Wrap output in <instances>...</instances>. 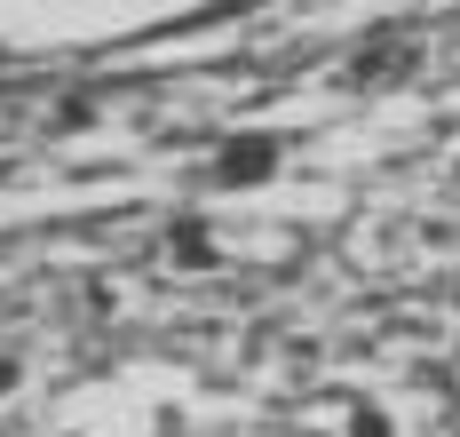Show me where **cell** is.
I'll list each match as a JSON object with an SVG mask.
<instances>
[{
	"label": "cell",
	"instance_id": "1",
	"mask_svg": "<svg viewBox=\"0 0 460 437\" xmlns=\"http://www.w3.org/2000/svg\"><path fill=\"white\" fill-rule=\"evenodd\" d=\"M215 167H223V183H262V175L278 167V144H270V136H238Z\"/></svg>",
	"mask_w": 460,
	"mask_h": 437
},
{
	"label": "cell",
	"instance_id": "2",
	"mask_svg": "<svg viewBox=\"0 0 460 437\" xmlns=\"http://www.w3.org/2000/svg\"><path fill=\"white\" fill-rule=\"evenodd\" d=\"M405 64H413V49L373 40V56H358V64H349V80H358V88H373V80H389V72H405Z\"/></svg>",
	"mask_w": 460,
	"mask_h": 437
},
{
	"label": "cell",
	"instance_id": "3",
	"mask_svg": "<svg viewBox=\"0 0 460 437\" xmlns=\"http://www.w3.org/2000/svg\"><path fill=\"white\" fill-rule=\"evenodd\" d=\"M175 263H183V271H207V263H215V246H207V223H175Z\"/></svg>",
	"mask_w": 460,
	"mask_h": 437
},
{
	"label": "cell",
	"instance_id": "4",
	"mask_svg": "<svg viewBox=\"0 0 460 437\" xmlns=\"http://www.w3.org/2000/svg\"><path fill=\"white\" fill-rule=\"evenodd\" d=\"M358 437H389V422H381V414L366 406V414H358Z\"/></svg>",
	"mask_w": 460,
	"mask_h": 437
},
{
	"label": "cell",
	"instance_id": "5",
	"mask_svg": "<svg viewBox=\"0 0 460 437\" xmlns=\"http://www.w3.org/2000/svg\"><path fill=\"white\" fill-rule=\"evenodd\" d=\"M0 389H16V358H0Z\"/></svg>",
	"mask_w": 460,
	"mask_h": 437
}]
</instances>
